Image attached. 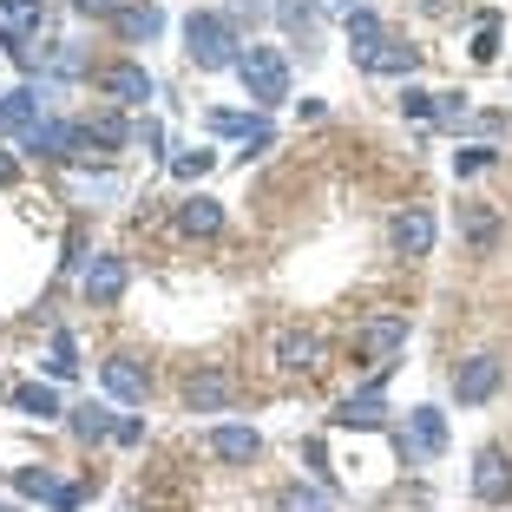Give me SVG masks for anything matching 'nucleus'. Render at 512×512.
<instances>
[{
    "label": "nucleus",
    "instance_id": "obj_2",
    "mask_svg": "<svg viewBox=\"0 0 512 512\" xmlns=\"http://www.w3.org/2000/svg\"><path fill=\"white\" fill-rule=\"evenodd\" d=\"M237 79H243V92H250L256 106H283L289 99V60L276 53V46H243Z\"/></svg>",
    "mask_w": 512,
    "mask_h": 512
},
{
    "label": "nucleus",
    "instance_id": "obj_21",
    "mask_svg": "<svg viewBox=\"0 0 512 512\" xmlns=\"http://www.w3.org/2000/svg\"><path fill=\"white\" fill-rule=\"evenodd\" d=\"M27 125H40V92H0V132H27Z\"/></svg>",
    "mask_w": 512,
    "mask_h": 512
},
{
    "label": "nucleus",
    "instance_id": "obj_22",
    "mask_svg": "<svg viewBox=\"0 0 512 512\" xmlns=\"http://www.w3.org/2000/svg\"><path fill=\"white\" fill-rule=\"evenodd\" d=\"M79 132H86V145L99 138V151H125L132 145V125H125L119 112H92V119H79Z\"/></svg>",
    "mask_w": 512,
    "mask_h": 512
},
{
    "label": "nucleus",
    "instance_id": "obj_27",
    "mask_svg": "<svg viewBox=\"0 0 512 512\" xmlns=\"http://www.w3.org/2000/svg\"><path fill=\"white\" fill-rule=\"evenodd\" d=\"M276 506H283V512H335V499L329 493H322V486H283V493H276Z\"/></svg>",
    "mask_w": 512,
    "mask_h": 512
},
{
    "label": "nucleus",
    "instance_id": "obj_12",
    "mask_svg": "<svg viewBox=\"0 0 512 512\" xmlns=\"http://www.w3.org/2000/svg\"><path fill=\"white\" fill-rule=\"evenodd\" d=\"M473 499H486V506L512 499V453L506 447H480V460H473Z\"/></svg>",
    "mask_w": 512,
    "mask_h": 512
},
{
    "label": "nucleus",
    "instance_id": "obj_18",
    "mask_svg": "<svg viewBox=\"0 0 512 512\" xmlns=\"http://www.w3.org/2000/svg\"><path fill=\"white\" fill-rule=\"evenodd\" d=\"M7 401H14L20 414H27V421H60V414H66L60 388H46V381H20V388L7 394Z\"/></svg>",
    "mask_w": 512,
    "mask_h": 512
},
{
    "label": "nucleus",
    "instance_id": "obj_6",
    "mask_svg": "<svg viewBox=\"0 0 512 512\" xmlns=\"http://www.w3.org/2000/svg\"><path fill=\"white\" fill-rule=\"evenodd\" d=\"M440 453H447V414L440 407H407L401 460H440Z\"/></svg>",
    "mask_w": 512,
    "mask_h": 512
},
{
    "label": "nucleus",
    "instance_id": "obj_4",
    "mask_svg": "<svg viewBox=\"0 0 512 512\" xmlns=\"http://www.w3.org/2000/svg\"><path fill=\"white\" fill-rule=\"evenodd\" d=\"M125 283H132V263H125L119 250H99L86 270H79V296H86L92 309H112V302L125 296Z\"/></svg>",
    "mask_w": 512,
    "mask_h": 512
},
{
    "label": "nucleus",
    "instance_id": "obj_17",
    "mask_svg": "<svg viewBox=\"0 0 512 512\" xmlns=\"http://www.w3.org/2000/svg\"><path fill=\"white\" fill-rule=\"evenodd\" d=\"M322 362V342L309 329H283L276 335V368H289V375H309V368Z\"/></svg>",
    "mask_w": 512,
    "mask_h": 512
},
{
    "label": "nucleus",
    "instance_id": "obj_16",
    "mask_svg": "<svg viewBox=\"0 0 512 512\" xmlns=\"http://www.w3.org/2000/svg\"><path fill=\"white\" fill-rule=\"evenodd\" d=\"M335 427H388V401H381V375H375V388L348 394V401L335 407Z\"/></svg>",
    "mask_w": 512,
    "mask_h": 512
},
{
    "label": "nucleus",
    "instance_id": "obj_24",
    "mask_svg": "<svg viewBox=\"0 0 512 512\" xmlns=\"http://www.w3.org/2000/svg\"><path fill=\"white\" fill-rule=\"evenodd\" d=\"M66 421H73V434L79 440H119V421H112V407H73V414H66Z\"/></svg>",
    "mask_w": 512,
    "mask_h": 512
},
{
    "label": "nucleus",
    "instance_id": "obj_35",
    "mask_svg": "<svg viewBox=\"0 0 512 512\" xmlns=\"http://www.w3.org/2000/svg\"><path fill=\"white\" fill-rule=\"evenodd\" d=\"M73 7H79L86 20H106V27H112V20H119L125 7H132V0H73Z\"/></svg>",
    "mask_w": 512,
    "mask_h": 512
},
{
    "label": "nucleus",
    "instance_id": "obj_9",
    "mask_svg": "<svg viewBox=\"0 0 512 512\" xmlns=\"http://www.w3.org/2000/svg\"><path fill=\"white\" fill-rule=\"evenodd\" d=\"M20 145H27L33 158H53V165H66V158H79L86 132H79V125H66V119H40V125H27V132H20Z\"/></svg>",
    "mask_w": 512,
    "mask_h": 512
},
{
    "label": "nucleus",
    "instance_id": "obj_3",
    "mask_svg": "<svg viewBox=\"0 0 512 512\" xmlns=\"http://www.w3.org/2000/svg\"><path fill=\"white\" fill-rule=\"evenodd\" d=\"M499 381H506V362H499L493 348H473V355L453 362V401L460 407H486L499 394Z\"/></svg>",
    "mask_w": 512,
    "mask_h": 512
},
{
    "label": "nucleus",
    "instance_id": "obj_36",
    "mask_svg": "<svg viewBox=\"0 0 512 512\" xmlns=\"http://www.w3.org/2000/svg\"><path fill=\"white\" fill-rule=\"evenodd\" d=\"M14 184H20V158H14V151H0V191H14Z\"/></svg>",
    "mask_w": 512,
    "mask_h": 512
},
{
    "label": "nucleus",
    "instance_id": "obj_15",
    "mask_svg": "<svg viewBox=\"0 0 512 512\" xmlns=\"http://www.w3.org/2000/svg\"><path fill=\"white\" fill-rule=\"evenodd\" d=\"M204 125H211L217 138H250V145H243V158H256V151H270V145H276V132H270L263 119H250V112H211Z\"/></svg>",
    "mask_w": 512,
    "mask_h": 512
},
{
    "label": "nucleus",
    "instance_id": "obj_26",
    "mask_svg": "<svg viewBox=\"0 0 512 512\" xmlns=\"http://www.w3.org/2000/svg\"><path fill=\"white\" fill-rule=\"evenodd\" d=\"M0 20H7V40H33L40 33V0H0Z\"/></svg>",
    "mask_w": 512,
    "mask_h": 512
},
{
    "label": "nucleus",
    "instance_id": "obj_30",
    "mask_svg": "<svg viewBox=\"0 0 512 512\" xmlns=\"http://www.w3.org/2000/svg\"><path fill=\"white\" fill-rule=\"evenodd\" d=\"M211 165H217V158H211V151H204V145H197V151H178V158H171V178L197 184V178H204V171H211Z\"/></svg>",
    "mask_w": 512,
    "mask_h": 512
},
{
    "label": "nucleus",
    "instance_id": "obj_23",
    "mask_svg": "<svg viewBox=\"0 0 512 512\" xmlns=\"http://www.w3.org/2000/svg\"><path fill=\"white\" fill-rule=\"evenodd\" d=\"M460 237H467L473 250H499V217L480 211V204H460Z\"/></svg>",
    "mask_w": 512,
    "mask_h": 512
},
{
    "label": "nucleus",
    "instance_id": "obj_41",
    "mask_svg": "<svg viewBox=\"0 0 512 512\" xmlns=\"http://www.w3.org/2000/svg\"><path fill=\"white\" fill-rule=\"evenodd\" d=\"M0 512H27V506H0Z\"/></svg>",
    "mask_w": 512,
    "mask_h": 512
},
{
    "label": "nucleus",
    "instance_id": "obj_11",
    "mask_svg": "<svg viewBox=\"0 0 512 512\" xmlns=\"http://www.w3.org/2000/svg\"><path fill=\"white\" fill-rule=\"evenodd\" d=\"M204 453H211V460H224V467H250L256 453H263V434H256V427H243V421H224V427H211Z\"/></svg>",
    "mask_w": 512,
    "mask_h": 512
},
{
    "label": "nucleus",
    "instance_id": "obj_13",
    "mask_svg": "<svg viewBox=\"0 0 512 512\" xmlns=\"http://www.w3.org/2000/svg\"><path fill=\"white\" fill-rule=\"evenodd\" d=\"M388 250H394V256H427V250H434V217H427L421 204H414V211H394Z\"/></svg>",
    "mask_w": 512,
    "mask_h": 512
},
{
    "label": "nucleus",
    "instance_id": "obj_32",
    "mask_svg": "<svg viewBox=\"0 0 512 512\" xmlns=\"http://www.w3.org/2000/svg\"><path fill=\"white\" fill-rule=\"evenodd\" d=\"M486 165H499V151H493V145H473V151H460V158H453V171H460V178H480Z\"/></svg>",
    "mask_w": 512,
    "mask_h": 512
},
{
    "label": "nucleus",
    "instance_id": "obj_38",
    "mask_svg": "<svg viewBox=\"0 0 512 512\" xmlns=\"http://www.w3.org/2000/svg\"><path fill=\"white\" fill-rule=\"evenodd\" d=\"M79 499H86V486H60V493H53V512H73Z\"/></svg>",
    "mask_w": 512,
    "mask_h": 512
},
{
    "label": "nucleus",
    "instance_id": "obj_5",
    "mask_svg": "<svg viewBox=\"0 0 512 512\" xmlns=\"http://www.w3.org/2000/svg\"><path fill=\"white\" fill-rule=\"evenodd\" d=\"M401 348H407V316H368L362 335H355V362L381 375V368H388Z\"/></svg>",
    "mask_w": 512,
    "mask_h": 512
},
{
    "label": "nucleus",
    "instance_id": "obj_31",
    "mask_svg": "<svg viewBox=\"0 0 512 512\" xmlns=\"http://www.w3.org/2000/svg\"><path fill=\"white\" fill-rule=\"evenodd\" d=\"M14 486H20L27 499H53V493H60V480H53L46 467H20V473H14Z\"/></svg>",
    "mask_w": 512,
    "mask_h": 512
},
{
    "label": "nucleus",
    "instance_id": "obj_14",
    "mask_svg": "<svg viewBox=\"0 0 512 512\" xmlns=\"http://www.w3.org/2000/svg\"><path fill=\"white\" fill-rule=\"evenodd\" d=\"M230 401H237V381L217 375V368H197V375L184 381V407H191V414H217V407H230Z\"/></svg>",
    "mask_w": 512,
    "mask_h": 512
},
{
    "label": "nucleus",
    "instance_id": "obj_7",
    "mask_svg": "<svg viewBox=\"0 0 512 512\" xmlns=\"http://www.w3.org/2000/svg\"><path fill=\"white\" fill-rule=\"evenodd\" d=\"M355 66H362V73H394V79H407L414 66H421V46H414V40H394V33H381V40L355 46Z\"/></svg>",
    "mask_w": 512,
    "mask_h": 512
},
{
    "label": "nucleus",
    "instance_id": "obj_40",
    "mask_svg": "<svg viewBox=\"0 0 512 512\" xmlns=\"http://www.w3.org/2000/svg\"><path fill=\"white\" fill-rule=\"evenodd\" d=\"M414 7H421V14H447L453 0H414Z\"/></svg>",
    "mask_w": 512,
    "mask_h": 512
},
{
    "label": "nucleus",
    "instance_id": "obj_33",
    "mask_svg": "<svg viewBox=\"0 0 512 512\" xmlns=\"http://www.w3.org/2000/svg\"><path fill=\"white\" fill-rule=\"evenodd\" d=\"M401 112H407V119H434L440 99H434V92H421V86H407V92H401Z\"/></svg>",
    "mask_w": 512,
    "mask_h": 512
},
{
    "label": "nucleus",
    "instance_id": "obj_29",
    "mask_svg": "<svg viewBox=\"0 0 512 512\" xmlns=\"http://www.w3.org/2000/svg\"><path fill=\"white\" fill-rule=\"evenodd\" d=\"M381 14H368V7H348V46H368V40H381Z\"/></svg>",
    "mask_w": 512,
    "mask_h": 512
},
{
    "label": "nucleus",
    "instance_id": "obj_1",
    "mask_svg": "<svg viewBox=\"0 0 512 512\" xmlns=\"http://www.w3.org/2000/svg\"><path fill=\"white\" fill-rule=\"evenodd\" d=\"M184 53H191L197 73H224V66L243 60V40H237V27H230V14L197 7V14L184 20Z\"/></svg>",
    "mask_w": 512,
    "mask_h": 512
},
{
    "label": "nucleus",
    "instance_id": "obj_37",
    "mask_svg": "<svg viewBox=\"0 0 512 512\" xmlns=\"http://www.w3.org/2000/svg\"><path fill=\"white\" fill-rule=\"evenodd\" d=\"M138 145H145V151H165V132H158V119L138 125Z\"/></svg>",
    "mask_w": 512,
    "mask_h": 512
},
{
    "label": "nucleus",
    "instance_id": "obj_42",
    "mask_svg": "<svg viewBox=\"0 0 512 512\" xmlns=\"http://www.w3.org/2000/svg\"><path fill=\"white\" fill-rule=\"evenodd\" d=\"M119 512H138V506H119Z\"/></svg>",
    "mask_w": 512,
    "mask_h": 512
},
{
    "label": "nucleus",
    "instance_id": "obj_28",
    "mask_svg": "<svg viewBox=\"0 0 512 512\" xmlns=\"http://www.w3.org/2000/svg\"><path fill=\"white\" fill-rule=\"evenodd\" d=\"M46 375H60V381H66V375H79V348H73V335H66V329L46 342Z\"/></svg>",
    "mask_w": 512,
    "mask_h": 512
},
{
    "label": "nucleus",
    "instance_id": "obj_39",
    "mask_svg": "<svg viewBox=\"0 0 512 512\" xmlns=\"http://www.w3.org/2000/svg\"><path fill=\"white\" fill-rule=\"evenodd\" d=\"M145 440V421H119V447H138Z\"/></svg>",
    "mask_w": 512,
    "mask_h": 512
},
{
    "label": "nucleus",
    "instance_id": "obj_25",
    "mask_svg": "<svg viewBox=\"0 0 512 512\" xmlns=\"http://www.w3.org/2000/svg\"><path fill=\"white\" fill-rule=\"evenodd\" d=\"M276 20H283L296 40H316V27H322V7L316 0H276Z\"/></svg>",
    "mask_w": 512,
    "mask_h": 512
},
{
    "label": "nucleus",
    "instance_id": "obj_10",
    "mask_svg": "<svg viewBox=\"0 0 512 512\" xmlns=\"http://www.w3.org/2000/svg\"><path fill=\"white\" fill-rule=\"evenodd\" d=\"M99 92H106L112 106H145L158 86H151V73L138 60H112V66H99Z\"/></svg>",
    "mask_w": 512,
    "mask_h": 512
},
{
    "label": "nucleus",
    "instance_id": "obj_34",
    "mask_svg": "<svg viewBox=\"0 0 512 512\" xmlns=\"http://www.w3.org/2000/svg\"><path fill=\"white\" fill-rule=\"evenodd\" d=\"M493 53H499V14H480V40H473V60H493Z\"/></svg>",
    "mask_w": 512,
    "mask_h": 512
},
{
    "label": "nucleus",
    "instance_id": "obj_8",
    "mask_svg": "<svg viewBox=\"0 0 512 512\" xmlns=\"http://www.w3.org/2000/svg\"><path fill=\"white\" fill-rule=\"evenodd\" d=\"M99 381H106V394L125 401V407H145V394H151V368L138 362V355H106V362H99Z\"/></svg>",
    "mask_w": 512,
    "mask_h": 512
},
{
    "label": "nucleus",
    "instance_id": "obj_43",
    "mask_svg": "<svg viewBox=\"0 0 512 512\" xmlns=\"http://www.w3.org/2000/svg\"><path fill=\"white\" fill-rule=\"evenodd\" d=\"M0 394H7V381H0Z\"/></svg>",
    "mask_w": 512,
    "mask_h": 512
},
{
    "label": "nucleus",
    "instance_id": "obj_19",
    "mask_svg": "<svg viewBox=\"0 0 512 512\" xmlns=\"http://www.w3.org/2000/svg\"><path fill=\"white\" fill-rule=\"evenodd\" d=\"M112 33H119V40H158V33H165V7H151V0H132V7H125L119 20H112Z\"/></svg>",
    "mask_w": 512,
    "mask_h": 512
},
{
    "label": "nucleus",
    "instance_id": "obj_20",
    "mask_svg": "<svg viewBox=\"0 0 512 512\" xmlns=\"http://www.w3.org/2000/svg\"><path fill=\"white\" fill-rule=\"evenodd\" d=\"M178 230L184 237H217V230H224V204H217V197H184L178 204Z\"/></svg>",
    "mask_w": 512,
    "mask_h": 512
}]
</instances>
